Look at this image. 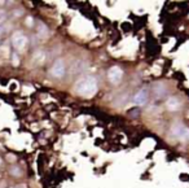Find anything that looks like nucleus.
<instances>
[{
    "label": "nucleus",
    "instance_id": "nucleus-12",
    "mask_svg": "<svg viewBox=\"0 0 189 188\" xmlns=\"http://www.w3.org/2000/svg\"><path fill=\"white\" fill-rule=\"evenodd\" d=\"M20 173H21V171H20L18 168H12V169H11V174H12V175H16V177H17V175H20Z\"/></svg>",
    "mask_w": 189,
    "mask_h": 188
},
{
    "label": "nucleus",
    "instance_id": "nucleus-3",
    "mask_svg": "<svg viewBox=\"0 0 189 188\" xmlns=\"http://www.w3.org/2000/svg\"><path fill=\"white\" fill-rule=\"evenodd\" d=\"M122 77H123V70L119 66H113L107 71V79H109L113 84H117V83L121 82Z\"/></svg>",
    "mask_w": 189,
    "mask_h": 188
},
{
    "label": "nucleus",
    "instance_id": "nucleus-5",
    "mask_svg": "<svg viewBox=\"0 0 189 188\" xmlns=\"http://www.w3.org/2000/svg\"><path fill=\"white\" fill-rule=\"evenodd\" d=\"M51 74H52L55 78H61L65 74V64L62 60H57L53 64V66L51 68Z\"/></svg>",
    "mask_w": 189,
    "mask_h": 188
},
{
    "label": "nucleus",
    "instance_id": "nucleus-10",
    "mask_svg": "<svg viewBox=\"0 0 189 188\" xmlns=\"http://www.w3.org/2000/svg\"><path fill=\"white\" fill-rule=\"evenodd\" d=\"M44 58H46V55H44V52H37L34 55V61L37 62V64H40V62H43Z\"/></svg>",
    "mask_w": 189,
    "mask_h": 188
},
{
    "label": "nucleus",
    "instance_id": "nucleus-1",
    "mask_svg": "<svg viewBox=\"0 0 189 188\" xmlns=\"http://www.w3.org/2000/svg\"><path fill=\"white\" fill-rule=\"evenodd\" d=\"M75 91L78 95L83 97H92L97 92V80L92 75L84 77L80 80H78V83L75 84Z\"/></svg>",
    "mask_w": 189,
    "mask_h": 188
},
{
    "label": "nucleus",
    "instance_id": "nucleus-16",
    "mask_svg": "<svg viewBox=\"0 0 189 188\" xmlns=\"http://www.w3.org/2000/svg\"><path fill=\"white\" fill-rule=\"evenodd\" d=\"M13 13H14V14H13L14 17H18V16H21V13H22V11H14Z\"/></svg>",
    "mask_w": 189,
    "mask_h": 188
},
{
    "label": "nucleus",
    "instance_id": "nucleus-8",
    "mask_svg": "<svg viewBox=\"0 0 189 188\" xmlns=\"http://www.w3.org/2000/svg\"><path fill=\"white\" fill-rule=\"evenodd\" d=\"M153 91H154V95L157 96V99H161V97L163 96L164 94H166V87H164V86L162 84V83H159V84L155 86Z\"/></svg>",
    "mask_w": 189,
    "mask_h": 188
},
{
    "label": "nucleus",
    "instance_id": "nucleus-6",
    "mask_svg": "<svg viewBox=\"0 0 189 188\" xmlns=\"http://www.w3.org/2000/svg\"><path fill=\"white\" fill-rule=\"evenodd\" d=\"M132 101L136 105H144V104H146V101H148V92H146V89H140V91H137L136 94H135Z\"/></svg>",
    "mask_w": 189,
    "mask_h": 188
},
{
    "label": "nucleus",
    "instance_id": "nucleus-9",
    "mask_svg": "<svg viewBox=\"0 0 189 188\" xmlns=\"http://www.w3.org/2000/svg\"><path fill=\"white\" fill-rule=\"evenodd\" d=\"M38 34H39V37H41V38H46L47 35H48V27L44 23H39V26H38Z\"/></svg>",
    "mask_w": 189,
    "mask_h": 188
},
{
    "label": "nucleus",
    "instance_id": "nucleus-15",
    "mask_svg": "<svg viewBox=\"0 0 189 188\" xmlns=\"http://www.w3.org/2000/svg\"><path fill=\"white\" fill-rule=\"evenodd\" d=\"M7 158H8V161H12V162H13V161H16V157H14L13 154H8Z\"/></svg>",
    "mask_w": 189,
    "mask_h": 188
},
{
    "label": "nucleus",
    "instance_id": "nucleus-4",
    "mask_svg": "<svg viewBox=\"0 0 189 188\" xmlns=\"http://www.w3.org/2000/svg\"><path fill=\"white\" fill-rule=\"evenodd\" d=\"M12 44L16 47L17 49H23L27 44V38L22 34V32H14V35L12 37Z\"/></svg>",
    "mask_w": 189,
    "mask_h": 188
},
{
    "label": "nucleus",
    "instance_id": "nucleus-7",
    "mask_svg": "<svg viewBox=\"0 0 189 188\" xmlns=\"http://www.w3.org/2000/svg\"><path fill=\"white\" fill-rule=\"evenodd\" d=\"M166 108L169 109L170 112H176V110H179L180 108H181V103H180V100L178 99V97L171 96L166 101Z\"/></svg>",
    "mask_w": 189,
    "mask_h": 188
},
{
    "label": "nucleus",
    "instance_id": "nucleus-11",
    "mask_svg": "<svg viewBox=\"0 0 189 188\" xmlns=\"http://www.w3.org/2000/svg\"><path fill=\"white\" fill-rule=\"evenodd\" d=\"M12 64L14 66H18L20 65V56L17 53H12Z\"/></svg>",
    "mask_w": 189,
    "mask_h": 188
},
{
    "label": "nucleus",
    "instance_id": "nucleus-17",
    "mask_svg": "<svg viewBox=\"0 0 189 188\" xmlns=\"http://www.w3.org/2000/svg\"><path fill=\"white\" fill-rule=\"evenodd\" d=\"M11 188H26L25 184H20V186H16V187H11Z\"/></svg>",
    "mask_w": 189,
    "mask_h": 188
},
{
    "label": "nucleus",
    "instance_id": "nucleus-18",
    "mask_svg": "<svg viewBox=\"0 0 189 188\" xmlns=\"http://www.w3.org/2000/svg\"><path fill=\"white\" fill-rule=\"evenodd\" d=\"M1 32H3V29H1V27H0V35H1Z\"/></svg>",
    "mask_w": 189,
    "mask_h": 188
},
{
    "label": "nucleus",
    "instance_id": "nucleus-19",
    "mask_svg": "<svg viewBox=\"0 0 189 188\" xmlns=\"http://www.w3.org/2000/svg\"><path fill=\"white\" fill-rule=\"evenodd\" d=\"M0 163H1V160H0Z\"/></svg>",
    "mask_w": 189,
    "mask_h": 188
},
{
    "label": "nucleus",
    "instance_id": "nucleus-2",
    "mask_svg": "<svg viewBox=\"0 0 189 188\" xmlns=\"http://www.w3.org/2000/svg\"><path fill=\"white\" fill-rule=\"evenodd\" d=\"M171 134L175 138L180 139L181 142H187L189 140V129L185 126H183L181 123H175L171 126Z\"/></svg>",
    "mask_w": 189,
    "mask_h": 188
},
{
    "label": "nucleus",
    "instance_id": "nucleus-13",
    "mask_svg": "<svg viewBox=\"0 0 189 188\" xmlns=\"http://www.w3.org/2000/svg\"><path fill=\"white\" fill-rule=\"evenodd\" d=\"M32 23H34V20H32L31 17H27V18H26V25H27L29 27H31Z\"/></svg>",
    "mask_w": 189,
    "mask_h": 188
},
{
    "label": "nucleus",
    "instance_id": "nucleus-14",
    "mask_svg": "<svg viewBox=\"0 0 189 188\" xmlns=\"http://www.w3.org/2000/svg\"><path fill=\"white\" fill-rule=\"evenodd\" d=\"M5 12L4 11H0V22H1V21H4L5 20Z\"/></svg>",
    "mask_w": 189,
    "mask_h": 188
}]
</instances>
